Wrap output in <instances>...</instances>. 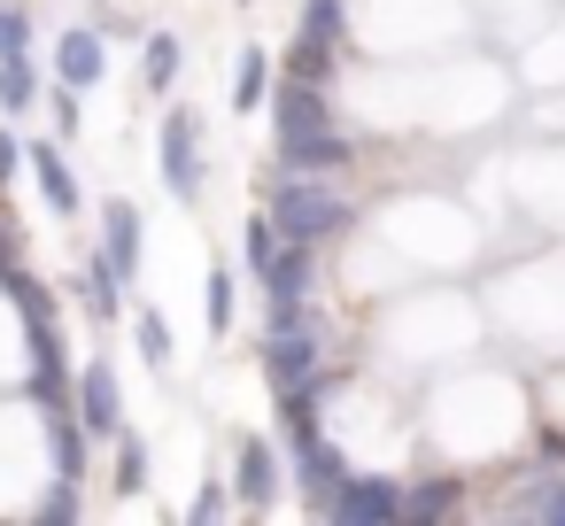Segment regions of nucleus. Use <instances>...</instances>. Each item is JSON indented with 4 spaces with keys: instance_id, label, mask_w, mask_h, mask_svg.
<instances>
[{
    "instance_id": "nucleus-1",
    "label": "nucleus",
    "mask_w": 565,
    "mask_h": 526,
    "mask_svg": "<svg viewBox=\"0 0 565 526\" xmlns=\"http://www.w3.org/2000/svg\"><path fill=\"white\" fill-rule=\"evenodd\" d=\"M264 217L279 225V240L295 248H326L341 233H356V210L333 194V179H302V171H279L264 186Z\"/></svg>"
},
{
    "instance_id": "nucleus-2",
    "label": "nucleus",
    "mask_w": 565,
    "mask_h": 526,
    "mask_svg": "<svg viewBox=\"0 0 565 526\" xmlns=\"http://www.w3.org/2000/svg\"><path fill=\"white\" fill-rule=\"evenodd\" d=\"M326 518H341V526H387V518H403V480L395 472H349L333 487Z\"/></svg>"
},
{
    "instance_id": "nucleus-3",
    "label": "nucleus",
    "mask_w": 565,
    "mask_h": 526,
    "mask_svg": "<svg viewBox=\"0 0 565 526\" xmlns=\"http://www.w3.org/2000/svg\"><path fill=\"white\" fill-rule=\"evenodd\" d=\"M71 418L86 426V441H117V426H125V387H117V372H109L102 356H86V372H78V387H71Z\"/></svg>"
},
{
    "instance_id": "nucleus-4",
    "label": "nucleus",
    "mask_w": 565,
    "mask_h": 526,
    "mask_svg": "<svg viewBox=\"0 0 565 526\" xmlns=\"http://www.w3.org/2000/svg\"><path fill=\"white\" fill-rule=\"evenodd\" d=\"M163 186L179 202H202V117L194 109H163Z\"/></svg>"
},
{
    "instance_id": "nucleus-5",
    "label": "nucleus",
    "mask_w": 565,
    "mask_h": 526,
    "mask_svg": "<svg viewBox=\"0 0 565 526\" xmlns=\"http://www.w3.org/2000/svg\"><path fill=\"white\" fill-rule=\"evenodd\" d=\"M326 125H333V86H302V78L271 86V140H310Z\"/></svg>"
},
{
    "instance_id": "nucleus-6",
    "label": "nucleus",
    "mask_w": 565,
    "mask_h": 526,
    "mask_svg": "<svg viewBox=\"0 0 565 526\" xmlns=\"http://www.w3.org/2000/svg\"><path fill=\"white\" fill-rule=\"evenodd\" d=\"M279 171L341 179V171H356V140H349L341 125H326V132H310V140H279Z\"/></svg>"
},
{
    "instance_id": "nucleus-7",
    "label": "nucleus",
    "mask_w": 565,
    "mask_h": 526,
    "mask_svg": "<svg viewBox=\"0 0 565 526\" xmlns=\"http://www.w3.org/2000/svg\"><path fill=\"white\" fill-rule=\"evenodd\" d=\"M318 364H326V348H318V325L264 333V379H271V395H279V387H302Z\"/></svg>"
},
{
    "instance_id": "nucleus-8",
    "label": "nucleus",
    "mask_w": 565,
    "mask_h": 526,
    "mask_svg": "<svg viewBox=\"0 0 565 526\" xmlns=\"http://www.w3.org/2000/svg\"><path fill=\"white\" fill-rule=\"evenodd\" d=\"M295 472H302V503L326 518V503H333V487L349 480V457L326 441V433H310V441H295Z\"/></svg>"
},
{
    "instance_id": "nucleus-9",
    "label": "nucleus",
    "mask_w": 565,
    "mask_h": 526,
    "mask_svg": "<svg viewBox=\"0 0 565 526\" xmlns=\"http://www.w3.org/2000/svg\"><path fill=\"white\" fill-rule=\"evenodd\" d=\"M102 264L132 287L140 279V210L117 194V202H102Z\"/></svg>"
},
{
    "instance_id": "nucleus-10",
    "label": "nucleus",
    "mask_w": 565,
    "mask_h": 526,
    "mask_svg": "<svg viewBox=\"0 0 565 526\" xmlns=\"http://www.w3.org/2000/svg\"><path fill=\"white\" fill-rule=\"evenodd\" d=\"M271 495H279V457H271L264 433H248L241 441V464H233V503L241 511H271Z\"/></svg>"
},
{
    "instance_id": "nucleus-11",
    "label": "nucleus",
    "mask_w": 565,
    "mask_h": 526,
    "mask_svg": "<svg viewBox=\"0 0 565 526\" xmlns=\"http://www.w3.org/2000/svg\"><path fill=\"white\" fill-rule=\"evenodd\" d=\"M102 71H109V47H102V32H94V24H78V32H63V40H55V78H63V86H78V94H86V86H102Z\"/></svg>"
},
{
    "instance_id": "nucleus-12",
    "label": "nucleus",
    "mask_w": 565,
    "mask_h": 526,
    "mask_svg": "<svg viewBox=\"0 0 565 526\" xmlns=\"http://www.w3.org/2000/svg\"><path fill=\"white\" fill-rule=\"evenodd\" d=\"M24 163H32V179H40V194H47V210H55V217H78V210H86V194H78V179H71V163H63V148H55V140L24 148Z\"/></svg>"
},
{
    "instance_id": "nucleus-13",
    "label": "nucleus",
    "mask_w": 565,
    "mask_h": 526,
    "mask_svg": "<svg viewBox=\"0 0 565 526\" xmlns=\"http://www.w3.org/2000/svg\"><path fill=\"white\" fill-rule=\"evenodd\" d=\"M310 279H318V248L279 240V256L264 264V302H310Z\"/></svg>"
},
{
    "instance_id": "nucleus-14",
    "label": "nucleus",
    "mask_w": 565,
    "mask_h": 526,
    "mask_svg": "<svg viewBox=\"0 0 565 526\" xmlns=\"http://www.w3.org/2000/svg\"><path fill=\"white\" fill-rule=\"evenodd\" d=\"M71 294H78V302H86V318H102V325H109V318L125 310V279H117V271H109L102 256H86V264H78Z\"/></svg>"
},
{
    "instance_id": "nucleus-15",
    "label": "nucleus",
    "mask_w": 565,
    "mask_h": 526,
    "mask_svg": "<svg viewBox=\"0 0 565 526\" xmlns=\"http://www.w3.org/2000/svg\"><path fill=\"white\" fill-rule=\"evenodd\" d=\"M457 503H465V480H457V472H434V480H418V487L403 480V518H449Z\"/></svg>"
},
{
    "instance_id": "nucleus-16",
    "label": "nucleus",
    "mask_w": 565,
    "mask_h": 526,
    "mask_svg": "<svg viewBox=\"0 0 565 526\" xmlns=\"http://www.w3.org/2000/svg\"><path fill=\"white\" fill-rule=\"evenodd\" d=\"M47 449H55V480H86V426L71 410H47Z\"/></svg>"
},
{
    "instance_id": "nucleus-17",
    "label": "nucleus",
    "mask_w": 565,
    "mask_h": 526,
    "mask_svg": "<svg viewBox=\"0 0 565 526\" xmlns=\"http://www.w3.org/2000/svg\"><path fill=\"white\" fill-rule=\"evenodd\" d=\"M179 63H186L179 40H171V32H148V47H140V86H148V94H171V86H179Z\"/></svg>"
},
{
    "instance_id": "nucleus-18",
    "label": "nucleus",
    "mask_w": 565,
    "mask_h": 526,
    "mask_svg": "<svg viewBox=\"0 0 565 526\" xmlns=\"http://www.w3.org/2000/svg\"><path fill=\"white\" fill-rule=\"evenodd\" d=\"M32 101H40V71H32V55H0V109L24 117Z\"/></svg>"
},
{
    "instance_id": "nucleus-19",
    "label": "nucleus",
    "mask_w": 565,
    "mask_h": 526,
    "mask_svg": "<svg viewBox=\"0 0 565 526\" xmlns=\"http://www.w3.org/2000/svg\"><path fill=\"white\" fill-rule=\"evenodd\" d=\"M0 287H9V302H17V318H24V325L55 318V294H47V287L32 279V271H17V264H9V271H0Z\"/></svg>"
},
{
    "instance_id": "nucleus-20",
    "label": "nucleus",
    "mask_w": 565,
    "mask_h": 526,
    "mask_svg": "<svg viewBox=\"0 0 565 526\" xmlns=\"http://www.w3.org/2000/svg\"><path fill=\"white\" fill-rule=\"evenodd\" d=\"M287 78H302V86H333V47L295 32V47H287Z\"/></svg>"
},
{
    "instance_id": "nucleus-21",
    "label": "nucleus",
    "mask_w": 565,
    "mask_h": 526,
    "mask_svg": "<svg viewBox=\"0 0 565 526\" xmlns=\"http://www.w3.org/2000/svg\"><path fill=\"white\" fill-rule=\"evenodd\" d=\"M264 86H271V55H264V47H241V71H233V109H264Z\"/></svg>"
},
{
    "instance_id": "nucleus-22",
    "label": "nucleus",
    "mask_w": 565,
    "mask_h": 526,
    "mask_svg": "<svg viewBox=\"0 0 565 526\" xmlns=\"http://www.w3.org/2000/svg\"><path fill=\"white\" fill-rule=\"evenodd\" d=\"M148 487V441L117 426V495H140Z\"/></svg>"
},
{
    "instance_id": "nucleus-23",
    "label": "nucleus",
    "mask_w": 565,
    "mask_h": 526,
    "mask_svg": "<svg viewBox=\"0 0 565 526\" xmlns=\"http://www.w3.org/2000/svg\"><path fill=\"white\" fill-rule=\"evenodd\" d=\"M341 24H349V0H302V40L341 47Z\"/></svg>"
},
{
    "instance_id": "nucleus-24",
    "label": "nucleus",
    "mask_w": 565,
    "mask_h": 526,
    "mask_svg": "<svg viewBox=\"0 0 565 526\" xmlns=\"http://www.w3.org/2000/svg\"><path fill=\"white\" fill-rule=\"evenodd\" d=\"M241 256H248V271L264 279V264L279 256V225H271V217H248V233H241Z\"/></svg>"
},
{
    "instance_id": "nucleus-25",
    "label": "nucleus",
    "mask_w": 565,
    "mask_h": 526,
    "mask_svg": "<svg viewBox=\"0 0 565 526\" xmlns=\"http://www.w3.org/2000/svg\"><path fill=\"white\" fill-rule=\"evenodd\" d=\"M132 341H140L148 364H171V325H163V310H140V318H132Z\"/></svg>"
},
{
    "instance_id": "nucleus-26",
    "label": "nucleus",
    "mask_w": 565,
    "mask_h": 526,
    "mask_svg": "<svg viewBox=\"0 0 565 526\" xmlns=\"http://www.w3.org/2000/svg\"><path fill=\"white\" fill-rule=\"evenodd\" d=\"M202 318H210V333L233 325V271H210V287H202Z\"/></svg>"
},
{
    "instance_id": "nucleus-27",
    "label": "nucleus",
    "mask_w": 565,
    "mask_h": 526,
    "mask_svg": "<svg viewBox=\"0 0 565 526\" xmlns=\"http://www.w3.org/2000/svg\"><path fill=\"white\" fill-rule=\"evenodd\" d=\"M24 47H32V17L17 0H0V55H24Z\"/></svg>"
},
{
    "instance_id": "nucleus-28",
    "label": "nucleus",
    "mask_w": 565,
    "mask_h": 526,
    "mask_svg": "<svg viewBox=\"0 0 565 526\" xmlns=\"http://www.w3.org/2000/svg\"><path fill=\"white\" fill-rule=\"evenodd\" d=\"M40 518H47V526H71V518H78V480H55V487L40 495Z\"/></svg>"
},
{
    "instance_id": "nucleus-29",
    "label": "nucleus",
    "mask_w": 565,
    "mask_h": 526,
    "mask_svg": "<svg viewBox=\"0 0 565 526\" xmlns=\"http://www.w3.org/2000/svg\"><path fill=\"white\" fill-rule=\"evenodd\" d=\"M225 511H233V487H217V480H202V495L186 503V518H194V526H217Z\"/></svg>"
},
{
    "instance_id": "nucleus-30",
    "label": "nucleus",
    "mask_w": 565,
    "mask_h": 526,
    "mask_svg": "<svg viewBox=\"0 0 565 526\" xmlns=\"http://www.w3.org/2000/svg\"><path fill=\"white\" fill-rule=\"evenodd\" d=\"M71 132H78V86L55 78V140H71Z\"/></svg>"
},
{
    "instance_id": "nucleus-31",
    "label": "nucleus",
    "mask_w": 565,
    "mask_h": 526,
    "mask_svg": "<svg viewBox=\"0 0 565 526\" xmlns=\"http://www.w3.org/2000/svg\"><path fill=\"white\" fill-rule=\"evenodd\" d=\"M24 171V148H17V132H0V186H9Z\"/></svg>"
},
{
    "instance_id": "nucleus-32",
    "label": "nucleus",
    "mask_w": 565,
    "mask_h": 526,
    "mask_svg": "<svg viewBox=\"0 0 565 526\" xmlns=\"http://www.w3.org/2000/svg\"><path fill=\"white\" fill-rule=\"evenodd\" d=\"M17 264V225H0V271Z\"/></svg>"
},
{
    "instance_id": "nucleus-33",
    "label": "nucleus",
    "mask_w": 565,
    "mask_h": 526,
    "mask_svg": "<svg viewBox=\"0 0 565 526\" xmlns=\"http://www.w3.org/2000/svg\"><path fill=\"white\" fill-rule=\"evenodd\" d=\"M241 9H256V0H241Z\"/></svg>"
}]
</instances>
